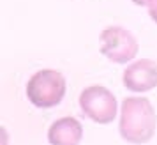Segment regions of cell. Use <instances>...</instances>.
I'll return each mask as SVG.
<instances>
[{"mask_svg": "<svg viewBox=\"0 0 157 145\" xmlns=\"http://www.w3.org/2000/svg\"><path fill=\"white\" fill-rule=\"evenodd\" d=\"M157 127V115L150 99L147 97H125L120 108L122 138L129 143L141 145L152 140Z\"/></svg>", "mask_w": 157, "mask_h": 145, "instance_id": "obj_1", "label": "cell"}, {"mask_svg": "<svg viewBox=\"0 0 157 145\" xmlns=\"http://www.w3.org/2000/svg\"><path fill=\"white\" fill-rule=\"evenodd\" d=\"M64 74L57 69H41L30 76L27 83V97L37 108H53L65 96Z\"/></svg>", "mask_w": 157, "mask_h": 145, "instance_id": "obj_2", "label": "cell"}, {"mask_svg": "<svg viewBox=\"0 0 157 145\" xmlns=\"http://www.w3.org/2000/svg\"><path fill=\"white\" fill-rule=\"evenodd\" d=\"M79 108L95 124H109L117 117V97L102 85H90L79 94Z\"/></svg>", "mask_w": 157, "mask_h": 145, "instance_id": "obj_3", "label": "cell"}, {"mask_svg": "<svg viewBox=\"0 0 157 145\" xmlns=\"http://www.w3.org/2000/svg\"><path fill=\"white\" fill-rule=\"evenodd\" d=\"M136 37L118 25H109L101 32V53L115 64H127L138 55Z\"/></svg>", "mask_w": 157, "mask_h": 145, "instance_id": "obj_4", "label": "cell"}, {"mask_svg": "<svg viewBox=\"0 0 157 145\" xmlns=\"http://www.w3.org/2000/svg\"><path fill=\"white\" fill-rule=\"evenodd\" d=\"M124 87L129 88L131 92H148L157 87V62L150 58H141L136 60L127 69L124 71L122 76Z\"/></svg>", "mask_w": 157, "mask_h": 145, "instance_id": "obj_5", "label": "cell"}, {"mask_svg": "<svg viewBox=\"0 0 157 145\" xmlns=\"http://www.w3.org/2000/svg\"><path fill=\"white\" fill-rule=\"evenodd\" d=\"M81 138L83 126L74 117H62L48 129V140L51 145H79Z\"/></svg>", "mask_w": 157, "mask_h": 145, "instance_id": "obj_6", "label": "cell"}, {"mask_svg": "<svg viewBox=\"0 0 157 145\" xmlns=\"http://www.w3.org/2000/svg\"><path fill=\"white\" fill-rule=\"evenodd\" d=\"M148 16H150V20L154 23H157V0H150L148 2Z\"/></svg>", "mask_w": 157, "mask_h": 145, "instance_id": "obj_7", "label": "cell"}, {"mask_svg": "<svg viewBox=\"0 0 157 145\" xmlns=\"http://www.w3.org/2000/svg\"><path fill=\"white\" fill-rule=\"evenodd\" d=\"M132 2H134L136 6H148L150 0H132Z\"/></svg>", "mask_w": 157, "mask_h": 145, "instance_id": "obj_8", "label": "cell"}]
</instances>
